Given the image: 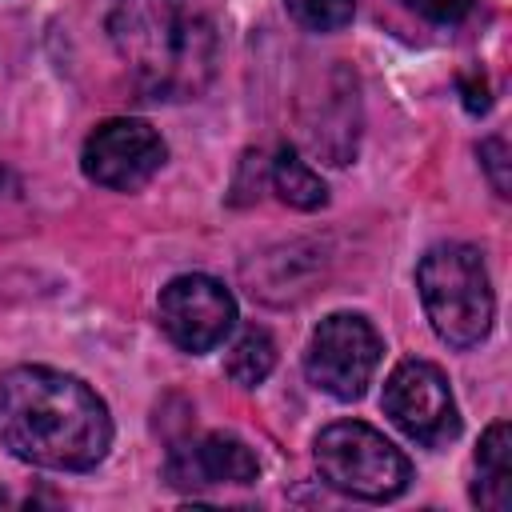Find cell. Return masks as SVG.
Instances as JSON below:
<instances>
[{"instance_id":"10","label":"cell","mask_w":512,"mask_h":512,"mask_svg":"<svg viewBox=\"0 0 512 512\" xmlns=\"http://www.w3.org/2000/svg\"><path fill=\"white\" fill-rule=\"evenodd\" d=\"M472 500L488 512H508L512 508V428L504 420H496L480 436Z\"/></svg>"},{"instance_id":"11","label":"cell","mask_w":512,"mask_h":512,"mask_svg":"<svg viewBox=\"0 0 512 512\" xmlns=\"http://www.w3.org/2000/svg\"><path fill=\"white\" fill-rule=\"evenodd\" d=\"M268 180H272V192L288 204V208H300V212H316L328 204V188L324 180L300 160L296 148H280L272 156V168H268Z\"/></svg>"},{"instance_id":"3","label":"cell","mask_w":512,"mask_h":512,"mask_svg":"<svg viewBox=\"0 0 512 512\" xmlns=\"http://www.w3.org/2000/svg\"><path fill=\"white\" fill-rule=\"evenodd\" d=\"M416 288L436 336L448 348H476L492 328V284L480 248L436 244L416 268Z\"/></svg>"},{"instance_id":"9","label":"cell","mask_w":512,"mask_h":512,"mask_svg":"<svg viewBox=\"0 0 512 512\" xmlns=\"http://www.w3.org/2000/svg\"><path fill=\"white\" fill-rule=\"evenodd\" d=\"M260 476L256 452L232 432H208L184 440L164 460V480L180 492H204L224 484H252Z\"/></svg>"},{"instance_id":"13","label":"cell","mask_w":512,"mask_h":512,"mask_svg":"<svg viewBox=\"0 0 512 512\" xmlns=\"http://www.w3.org/2000/svg\"><path fill=\"white\" fill-rule=\"evenodd\" d=\"M288 16L308 32H336L352 20L356 0H284Z\"/></svg>"},{"instance_id":"15","label":"cell","mask_w":512,"mask_h":512,"mask_svg":"<svg viewBox=\"0 0 512 512\" xmlns=\"http://www.w3.org/2000/svg\"><path fill=\"white\" fill-rule=\"evenodd\" d=\"M400 4H408L412 12H420L436 24H460L472 12V0H400Z\"/></svg>"},{"instance_id":"6","label":"cell","mask_w":512,"mask_h":512,"mask_svg":"<svg viewBox=\"0 0 512 512\" xmlns=\"http://www.w3.org/2000/svg\"><path fill=\"white\" fill-rule=\"evenodd\" d=\"M388 420L424 448H444L460 436V412L448 376L428 360H400L384 380Z\"/></svg>"},{"instance_id":"4","label":"cell","mask_w":512,"mask_h":512,"mask_svg":"<svg viewBox=\"0 0 512 512\" xmlns=\"http://www.w3.org/2000/svg\"><path fill=\"white\" fill-rule=\"evenodd\" d=\"M316 472L328 488L356 500H396L408 480V456L364 420H336L312 440Z\"/></svg>"},{"instance_id":"12","label":"cell","mask_w":512,"mask_h":512,"mask_svg":"<svg viewBox=\"0 0 512 512\" xmlns=\"http://www.w3.org/2000/svg\"><path fill=\"white\" fill-rule=\"evenodd\" d=\"M272 368H276V340H272L264 328H256V324L244 328V332L236 336V344L228 348V356H224V372H228V380L240 384V388L264 384Z\"/></svg>"},{"instance_id":"16","label":"cell","mask_w":512,"mask_h":512,"mask_svg":"<svg viewBox=\"0 0 512 512\" xmlns=\"http://www.w3.org/2000/svg\"><path fill=\"white\" fill-rule=\"evenodd\" d=\"M464 108H468V112H484V108H488V88H484V80H464Z\"/></svg>"},{"instance_id":"5","label":"cell","mask_w":512,"mask_h":512,"mask_svg":"<svg viewBox=\"0 0 512 512\" xmlns=\"http://www.w3.org/2000/svg\"><path fill=\"white\" fill-rule=\"evenodd\" d=\"M380 356H384V344L364 316L332 312L316 324V332L308 340L304 372L320 392H328L336 400H360L364 388L372 384Z\"/></svg>"},{"instance_id":"7","label":"cell","mask_w":512,"mask_h":512,"mask_svg":"<svg viewBox=\"0 0 512 512\" xmlns=\"http://www.w3.org/2000/svg\"><path fill=\"white\" fill-rule=\"evenodd\" d=\"M156 316H160L164 336L180 352L200 356V352H212L216 344H224V336L232 332L236 300L220 280L188 272V276H176L160 288Z\"/></svg>"},{"instance_id":"17","label":"cell","mask_w":512,"mask_h":512,"mask_svg":"<svg viewBox=\"0 0 512 512\" xmlns=\"http://www.w3.org/2000/svg\"><path fill=\"white\" fill-rule=\"evenodd\" d=\"M0 504H8V492H4V488H0Z\"/></svg>"},{"instance_id":"14","label":"cell","mask_w":512,"mask_h":512,"mask_svg":"<svg viewBox=\"0 0 512 512\" xmlns=\"http://www.w3.org/2000/svg\"><path fill=\"white\" fill-rule=\"evenodd\" d=\"M480 164H484L496 196H508L512 192V176H508V140L504 136H488L480 144Z\"/></svg>"},{"instance_id":"8","label":"cell","mask_w":512,"mask_h":512,"mask_svg":"<svg viewBox=\"0 0 512 512\" xmlns=\"http://www.w3.org/2000/svg\"><path fill=\"white\" fill-rule=\"evenodd\" d=\"M164 156H168V148L152 124L116 116V120H104L92 128V136L84 140L80 164L92 184L112 188V192H136L160 172Z\"/></svg>"},{"instance_id":"1","label":"cell","mask_w":512,"mask_h":512,"mask_svg":"<svg viewBox=\"0 0 512 512\" xmlns=\"http://www.w3.org/2000/svg\"><path fill=\"white\" fill-rule=\"evenodd\" d=\"M0 444L36 468L88 472L112 448V416L84 380L20 364L0 372Z\"/></svg>"},{"instance_id":"2","label":"cell","mask_w":512,"mask_h":512,"mask_svg":"<svg viewBox=\"0 0 512 512\" xmlns=\"http://www.w3.org/2000/svg\"><path fill=\"white\" fill-rule=\"evenodd\" d=\"M108 36L152 100H192L216 76V28L196 0H116Z\"/></svg>"}]
</instances>
